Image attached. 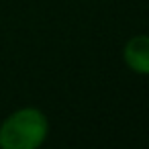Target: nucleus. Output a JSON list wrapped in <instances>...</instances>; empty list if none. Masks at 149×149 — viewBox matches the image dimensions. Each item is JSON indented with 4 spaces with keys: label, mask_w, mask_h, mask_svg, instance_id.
<instances>
[{
    "label": "nucleus",
    "mask_w": 149,
    "mask_h": 149,
    "mask_svg": "<svg viewBox=\"0 0 149 149\" xmlns=\"http://www.w3.org/2000/svg\"><path fill=\"white\" fill-rule=\"evenodd\" d=\"M49 120L41 108L23 106L0 123L2 149H37L47 141Z\"/></svg>",
    "instance_id": "f257e3e1"
},
{
    "label": "nucleus",
    "mask_w": 149,
    "mask_h": 149,
    "mask_svg": "<svg viewBox=\"0 0 149 149\" xmlns=\"http://www.w3.org/2000/svg\"><path fill=\"white\" fill-rule=\"evenodd\" d=\"M125 65L137 76H149V35H135L123 47Z\"/></svg>",
    "instance_id": "f03ea898"
}]
</instances>
